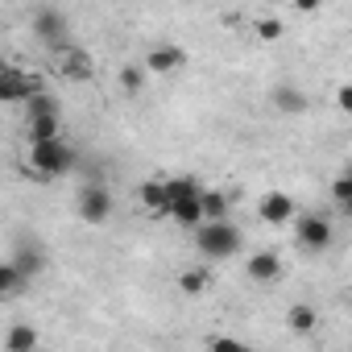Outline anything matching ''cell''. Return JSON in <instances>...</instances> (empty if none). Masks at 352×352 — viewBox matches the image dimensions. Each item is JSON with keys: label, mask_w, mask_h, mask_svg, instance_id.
<instances>
[{"label": "cell", "mask_w": 352, "mask_h": 352, "mask_svg": "<svg viewBox=\"0 0 352 352\" xmlns=\"http://www.w3.org/2000/svg\"><path fill=\"white\" fill-rule=\"evenodd\" d=\"M336 104H340V112H344V116H352V83L336 87Z\"/></svg>", "instance_id": "obj_26"}, {"label": "cell", "mask_w": 352, "mask_h": 352, "mask_svg": "<svg viewBox=\"0 0 352 352\" xmlns=\"http://www.w3.org/2000/svg\"><path fill=\"white\" fill-rule=\"evenodd\" d=\"M34 34H38L46 46H54L58 54L71 46V38H67V34H71V21H67V13H58V9H38V13H34Z\"/></svg>", "instance_id": "obj_6"}, {"label": "cell", "mask_w": 352, "mask_h": 352, "mask_svg": "<svg viewBox=\"0 0 352 352\" xmlns=\"http://www.w3.org/2000/svg\"><path fill=\"white\" fill-rule=\"evenodd\" d=\"M331 224L323 220V216H298L294 220V241H298V249H307V253H323V249H331Z\"/></svg>", "instance_id": "obj_7"}, {"label": "cell", "mask_w": 352, "mask_h": 352, "mask_svg": "<svg viewBox=\"0 0 352 352\" xmlns=\"http://www.w3.org/2000/svg\"><path fill=\"white\" fill-rule=\"evenodd\" d=\"M120 87H124L129 96H137V91L145 87V67H124V71H120Z\"/></svg>", "instance_id": "obj_24"}, {"label": "cell", "mask_w": 352, "mask_h": 352, "mask_svg": "<svg viewBox=\"0 0 352 352\" xmlns=\"http://www.w3.org/2000/svg\"><path fill=\"white\" fill-rule=\"evenodd\" d=\"M286 327H290V331H298V336H311V331L319 327L315 307H311V302H294V307L286 311Z\"/></svg>", "instance_id": "obj_15"}, {"label": "cell", "mask_w": 352, "mask_h": 352, "mask_svg": "<svg viewBox=\"0 0 352 352\" xmlns=\"http://www.w3.org/2000/svg\"><path fill=\"white\" fill-rule=\"evenodd\" d=\"M195 249L208 261H228L241 253V228L228 220H208L204 228H195Z\"/></svg>", "instance_id": "obj_2"}, {"label": "cell", "mask_w": 352, "mask_h": 352, "mask_svg": "<svg viewBox=\"0 0 352 352\" xmlns=\"http://www.w3.org/2000/svg\"><path fill=\"white\" fill-rule=\"evenodd\" d=\"M204 216L208 220H228V195L224 191H204Z\"/></svg>", "instance_id": "obj_21"}, {"label": "cell", "mask_w": 352, "mask_h": 352, "mask_svg": "<svg viewBox=\"0 0 352 352\" xmlns=\"http://www.w3.org/2000/svg\"><path fill=\"white\" fill-rule=\"evenodd\" d=\"M270 100H274L278 112H307V91L294 87V83H278V87L270 91Z\"/></svg>", "instance_id": "obj_13"}, {"label": "cell", "mask_w": 352, "mask_h": 352, "mask_svg": "<svg viewBox=\"0 0 352 352\" xmlns=\"http://www.w3.org/2000/svg\"><path fill=\"white\" fill-rule=\"evenodd\" d=\"M166 216L183 228H204L208 216H204V187L187 174H174L166 179Z\"/></svg>", "instance_id": "obj_1"}, {"label": "cell", "mask_w": 352, "mask_h": 352, "mask_svg": "<svg viewBox=\"0 0 352 352\" xmlns=\"http://www.w3.org/2000/svg\"><path fill=\"white\" fill-rule=\"evenodd\" d=\"M179 67H187V50L174 46V42L153 46V50L145 54V71H153V75H170V71H179Z\"/></svg>", "instance_id": "obj_8"}, {"label": "cell", "mask_w": 352, "mask_h": 352, "mask_svg": "<svg viewBox=\"0 0 352 352\" xmlns=\"http://www.w3.org/2000/svg\"><path fill=\"white\" fill-rule=\"evenodd\" d=\"M257 38H261V42H278V38H282V21H274V17L265 21V17H261V21H257Z\"/></svg>", "instance_id": "obj_25"}, {"label": "cell", "mask_w": 352, "mask_h": 352, "mask_svg": "<svg viewBox=\"0 0 352 352\" xmlns=\"http://www.w3.org/2000/svg\"><path fill=\"white\" fill-rule=\"evenodd\" d=\"M25 282H30V278H25V274H21L13 261H5V265H0V294H5V298H13L17 290H25Z\"/></svg>", "instance_id": "obj_19"}, {"label": "cell", "mask_w": 352, "mask_h": 352, "mask_svg": "<svg viewBox=\"0 0 352 352\" xmlns=\"http://www.w3.org/2000/svg\"><path fill=\"white\" fill-rule=\"evenodd\" d=\"M208 352H253L245 340H236V336H212L208 340Z\"/></svg>", "instance_id": "obj_23"}, {"label": "cell", "mask_w": 352, "mask_h": 352, "mask_svg": "<svg viewBox=\"0 0 352 352\" xmlns=\"http://www.w3.org/2000/svg\"><path fill=\"white\" fill-rule=\"evenodd\" d=\"M38 331L30 327V323H13L9 327V336H5V352H38Z\"/></svg>", "instance_id": "obj_16"}, {"label": "cell", "mask_w": 352, "mask_h": 352, "mask_svg": "<svg viewBox=\"0 0 352 352\" xmlns=\"http://www.w3.org/2000/svg\"><path fill=\"white\" fill-rule=\"evenodd\" d=\"M75 208H79V220L83 224H108L112 220V191L104 187V183H87L83 191H79V199H75Z\"/></svg>", "instance_id": "obj_5"}, {"label": "cell", "mask_w": 352, "mask_h": 352, "mask_svg": "<svg viewBox=\"0 0 352 352\" xmlns=\"http://www.w3.org/2000/svg\"><path fill=\"white\" fill-rule=\"evenodd\" d=\"M137 199L149 216H166V179H149L137 187Z\"/></svg>", "instance_id": "obj_14"}, {"label": "cell", "mask_w": 352, "mask_h": 352, "mask_svg": "<svg viewBox=\"0 0 352 352\" xmlns=\"http://www.w3.org/2000/svg\"><path fill=\"white\" fill-rule=\"evenodd\" d=\"M208 286H212V274H208L204 265H191V270H183V274H179V290H183L187 298H199Z\"/></svg>", "instance_id": "obj_18"}, {"label": "cell", "mask_w": 352, "mask_h": 352, "mask_svg": "<svg viewBox=\"0 0 352 352\" xmlns=\"http://www.w3.org/2000/svg\"><path fill=\"white\" fill-rule=\"evenodd\" d=\"M257 216H261L265 224H290V220H294V199H290L286 191H270V195L257 204Z\"/></svg>", "instance_id": "obj_10"}, {"label": "cell", "mask_w": 352, "mask_h": 352, "mask_svg": "<svg viewBox=\"0 0 352 352\" xmlns=\"http://www.w3.org/2000/svg\"><path fill=\"white\" fill-rule=\"evenodd\" d=\"M9 261H13V265L25 274V278H34V274H42V265H46V253H42L38 245H30V241H25V245H21V249L9 257Z\"/></svg>", "instance_id": "obj_17"}, {"label": "cell", "mask_w": 352, "mask_h": 352, "mask_svg": "<svg viewBox=\"0 0 352 352\" xmlns=\"http://www.w3.org/2000/svg\"><path fill=\"white\" fill-rule=\"evenodd\" d=\"M58 71H63V79H75V83H83V79H91L96 63H91V54H87V50H79V46H67V50L58 54Z\"/></svg>", "instance_id": "obj_9"}, {"label": "cell", "mask_w": 352, "mask_h": 352, "mask_svg": "<svg viewBox=\"0 0 352 352\" xmlns=\"http://www.w3.org/2000/svg\"><path fill=\"white\" fill-rule=\"evenodd\" d=\"M245 274H249L253 282H274V278L282 274V257L270 253V249H265V253H253L249 265H245Z\"/></svg>", "instance_id": "obj_12"}, {"label": "cell", "mask_w": 352, "mask_h": 352, "mask_svg": "<svg viewBox=\"0 0 352 352\" xmlns=\"http://www.w3.org/2000/svg\"><path fill=\"white\" fill-rule=\"evenodd\" d=\"M58 133H63V120H58V116H34V120H25V137H30V145L63 141Z\"/></svg>", "instance_id": "obj_11"}, {"label": "cell", "mask_w": 352, "mask_h": 352, "mask_svg": "<svg viewBox=\"0 0 352 352\" xmlns=\"http://www.w3.org/2000/svg\"><path fill=\"white\" fill-rule=\"evenodd\" d=\"M34 96H42V79L21 71V67H0V100L9 104H30Z\"/></svg>", "instance_id": "obj_4"}, {"label": "cell", "mask_w": 352, "mask_h": 352, "mask_svg": "<svg viewBox=\"0 0 352 352\" xmlns=\"http://www.w3.org/2000/svg\"><path fill=\"white\" fill-rule=\"evenodd\" d=\"M34 116H58V104H54V96H50V91L34 96V100L25 104V120H34Z\"/></svg>", "instance_id": "obj_22"}, {"label": "cell", "mask_w": 352, "mask_h": 352, "mask_svg": "<svg viewBox=\"0 0 352 352\" xmlns=\"http://www.w3.org/2000/svg\"><path fill=\"white\" fill-rule=\"evenodd\" d=\"M331 199H336V208H340V212H348V216H352V170H344L340 179L331 183Z\"/></svg>", "instance_id": "obj_20"}, {"label": "cell", "mask_w": 352, "mask_h": 352, "mask_svg": "<svg viewBox=\"0 0 352 352\" xmlns=\"http://www.w3.org/2000/svg\"><path fill=\"white\" fill-rule=\"evenodd\" d=\"M79 162V153L67 145V141H50V145H30V170L38 179H63L71 174Z\"/></svg>", "instance_id": "obj_3"}]
</instances>
